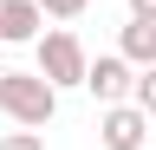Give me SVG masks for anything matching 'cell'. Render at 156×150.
<instances>
[{
	"mask_svg": "<svg viewBox=\"0 0 156 150\" xmlns=\"http://www.w3.org/2000/svg\"><path fill=\"white\" fill-rule=\"evenodd\" d=\"M117 59L124 65H156V26L150 20H130V26H117Z\"/></svg>",
	"mask_w": 156,
	"mask_h": 150,
	"instance_id": "6",
	"label": "cell"
},
{
	"mask_svg": "<svg viewBox=\"0 0 156 150\" xmlns=\"http://www.w3.org/2000/svg\"><path fill=\"white\" fill-rule=\"evenodd\" d=\"M130 79H136V65H124L117 52L85 59V91H91L98 104H124V98H130Z\"/></svg>",
	"mask_w": 156,
	"mask_h": 150,
	"instance_id": "4",
	"label": "cell"
},
{
	"mask_svg": "<svg viewBox=\"0 0 156 150\" xmlns=\"http://www.w3.org/2000/svg\"><path fill=\"white\" fill-rule=\"evenodd\" d=\"M130 104L143 111V118H156V65H143V72L130 79Z\"/></svg>",
	"mask_w": 156,
	"mask_h": 150,
	"instance_id": "7",
	"label": "cell"
},
{
	"mask_svg": "<svg viewBox=\"0 0 156 150\" xmlns=\"http://www.w3.org/2000/svg\"><path fill=\"white\" fill-rule=\"evenodd\" d=\"M33 7H39V13H46V20H58V26H72V20H78V13H85V7H91V0H33Z\"/></svg>",
	"mask_w": 156,
	"mask_h": 150,
	"instance_id": "8",
	"label": "cell"
},
{
	"mask_svg": "<svg viewBox=\"0 0 156 150\" xmlns=\"http://www.w3.org/2000/svg\"><path fill=\"white\" fill-rule=\"evenodd\" d=\"M33 52H39L33 72H39L52 91H78V85H85V59H91V52H85V39H78L72 26H46V33L33 39Z\"/></svg>",
	"mask_w": 156,
	"mask_h": 150,
	"instance_id": "1",
	"label": "cell"
},
{
	"mask_svg": "<svg viewBox=\"0 0 156 150\" xmlns=\"http://www.w3.org/2000/svg\"><path fill=\"white\" fill-rule=\"evenodd\" d=\"M0 72H7V46H0Z\"/></svg>",
	"mask_w": 156,
	"mask_h": 150,
	"instance_id": "11",
	"label": "cell"
},
{
	"mask_svg": "<svg viewBox=\"0 0 156 150\" xmlns=\"http://www.w3.org/2000/svg\"><path fill=\"white\" fill-rule=\"evenodd\" d=\"M130 20H150L156 26V0H130Z\"/></svg>",
	"mask_w": 156,
	"mask_h": 150,
	"instance_id": "10",
	"label": "cell"
},
{
	"mask_svg": "<svg viewBox=\"0 0 156 150\" xmlns=\"http://www.w3.org/2000/svg\"><path fill=\"white\" fill-rule=\"evenodd\" d=\"M98 144H104V150H143L150 144V118L130 98L124 104H98Z\"/></svg>",
	"mask_w": 156,
	"mask_h": 150,
	"instance_id": "3",
	"label": "cell"
},
{
	"mask_svg": "<svg viewBox=\"0 0 156 150\" xmlns=\"http://www.w3.org/2000/svg\"><path fill=\"white\" fill-rule=\"evenodd\" d=\"M39 26H46V13L33 0H0V46H26L39 39Z\"/></svg>",
	"mask_w": 156,
	"mask_h": 150,
	"instance_id": "5",
	"label": "cell"
},
{
	"mask_svg": "<svg viewBox=\"0 0 156 150\" xmlns=\"http://www.w3.org/2000/svg\"><path fill=\"white\" fill-rule=\"evenodd\" d=\"M0 111H7L13 124H26V130H46L52 124V111H58V91L39 79V72H0Z\"/></svg>",
	"mask_w": 156,
	"mask_h": 150,
	"instance_id": "2",
	"label": "cell"
},
{
	"mask_svg": "<svg viewBox=\"0 0 156 150\" xmlns=\"http://www.w3.org/2000/svg\"><path fill=\"white\" fill-rule=\"evenodd\" d=\"M0 150H46V137L20 124V130H7V137H0Z\"/></svg>",
	"mask_w": 156,
	"mask_h": 150,
	"instance_id": "9",
	"label": "cell"
}]
</instances>
